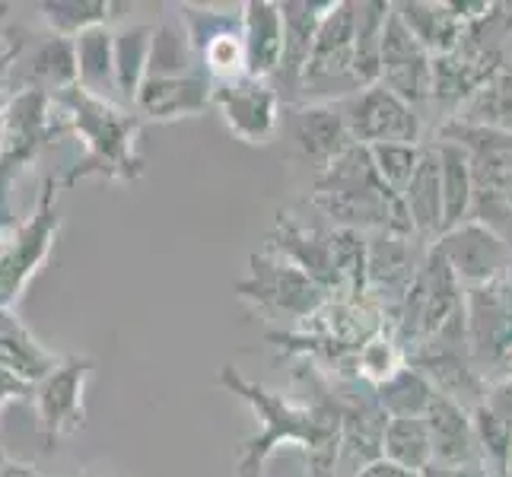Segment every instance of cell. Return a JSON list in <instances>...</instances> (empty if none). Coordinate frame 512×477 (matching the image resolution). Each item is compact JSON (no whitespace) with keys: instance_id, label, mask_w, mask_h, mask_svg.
<instances>
[{"instance_id":"cell-12","label":"cell","mask_w":512,"mask_h":477,"mask_svg":"<svg viewBox=\"0 0 512 477\" xmlns=\"http://www.w3.org/2000/svg\"><path fill=\"white\" fill-rule=\"evenodd\" d=\"M379 83L385 90H392L395 96H401L408 105H414V109L433 102V93H436V58L414 39L408 26L398 20L395 4H392V16H388L385 35H382Z\"/></svg>"},{"instance_id":"cell-37","label":"cell","mask_w":512,"mask_h":477,"mask_svg":"<svg viewBox=\"0 0 512 477\" xmlns=\"http://www.w3.org/2000/svg\"><path fill=\"white\" fill-rule=\"evenodd\" d=\"M420 153H423V144H379V147H369V156H373L376 172L382 175V182L395 194H404V188H408V182L414 179V172L420 166Z\"/></svg>"},{"instance_id":"cell-42","label":"cell","mask_w":512,"mask_h":477,"mask_svg":"<svg viewBox=\"0 0 512 477\" xmlns=\"http://www.w3.org/2000/svg\"><path fill=\"white\" fill-rule=\"evenodd\" d=\"M0 477H42L32 465L23 462H10V458H0Z\"/></svg>"},{"instance_id":"cell-22","label":"cell","mask_w":512,"mask_h":477,"mask_svg":"<svg viewBox=\"0 0 512 477\" xmlns=\"http://www.w3.org/2000/svg\"><path fill=\"white\" fill-rule=\"evenodd\" d=\"M64 357L45 350L32 338V331L13 315V309H0V369H7L16 379L39 385L61 366Z\"/></svg>"},{"instance_id":"cell-1","label":"cell","mask_w":512,"mask_h":477,"mask_svg":"<svg viewBox=\"0 0 512 477\" xmlns=\"http://www.w3.org/2000/svg\"><path fill=\"white\" fill-rule=\"evenodd\" d=\"M312 382L319 388L312 404L290 401L287 395L271 392L268 385H261L255 379H245L236 366L220 369V385L229 395H236L255 411L261 430L258 436L245 439L239 458H236V477H261L268 458L284 446L296 443L306 452L309 462V477H334L338 471V455L344 446V417L341 404L334 398V385L319 373L315 366H309Z\"/></svg>"},{"instance_id":"cell-44","label":"cell","mask_w":512,"mask_h":477,"mask_svg":"<svg viewBox=\"0 0 512 477\" xmlns=\"http://www.w3.org/2000/svg\"><path fill=\"white\" fill-rule=\"evenodd\" d=\"M503 376H512V350H509V360H506V373Z\"/></svg>"},{"instance_id":"cell-7","label":"cell","mask_w":512,"mask_h":477,"mask_svg":"<svg viewBox=\"0 0 512 477\" xmlns=\"http://www.w3.org/2000/svg\"><path fill=\"white\" fill-rule=\"evenodd\" d=\"M338 105V112L347 121V131L353 144L360 147H379V144H420L423 121L414 105H408L382 83L366 86V90L353 93Z\"/></svg>"},{"instance_id":"cell-2","label":"cell","mask_w":512,"mask_h":477,"mask_svg":"<svg viewBox=\"0 0 512 477\" xmlns=\"http://www.w3.org/2000/svg\"><path fill=\"white\" fill-rule=\"evenodd\" d=\"M312 204L338 229L417 236L401 194H395L382 182V175L373 166V156H369V147L360 144H353L344 156H338L328 169L319 172L312 188Z\"/></svg>"},{"instance_id":"cell-4","label":"cell","mask_w":512,"mask_h":477,"mask_svg":"<svg viewBox=\"0 0 512 477\" xmlns=\"http://www.w3.org/2000/svg\"><path fill=\"white\" fill-rule=\"evenodd\" d=\"M353 48H357V4L338 0L325 13V20L315 35V48L303 77V99L306 102H341L353 93H360L353 80Z\"/></svg>"},{"instance_id":"cell-30","label":"cell","mask_w":512,"mask_h":477,"mask_svg":"<svg viewBox=\"0 0 512 477\" xmlns=\"http://www.w3.org/2000/svg\"><path fill=\"white\" fill-rule=\"evenodd\" d=\"M392 16V4L363 0L357 4V48H353V80L360 90L376 86L382 74V35Z\"/></svg>"},{"instance_id":"cell-23","label":"cell","mask_w":512,"mask_h":477,"mask_svg":"<svg viewBox=\"0 0 512 477\" xmlns=\"http://www.w3.org/2000/svg\"><path fill=\"white\" fill-rule=\"evenodd\" d=\"M398 20L408 26L414 39L430 51L433 58H446L458 48L468 23L452 10V4H433V0H408L395 4Z\"/></svg>"},{"instance_id":"cell-17","label":"cell","mask_w":512,"mask_h":477,"mask_svg":"<svg viewBox=\"0 0 512 477\" xmlns=\"http://www.w3.org/2000/svg\"><path fill=\"white\" fill-rule=\"evenodd\" d=\"M328 7L331 4H312V0H284L280 4V13H284V61H280L274 86L284 102L303 99V77Z\"/></svg>"},{"instance_id":"cell-31","label":"cell","mask_w":512,"mask_h":477,"mask_svg":"<svg viewBox=\"0 0 512 477\" xmlns=\"http://www.w3.org/2000/svg\"><path fill=\"white\" fill-rule=\"evenodd\" d=\"M382 458L404 471L423 474L433 465L430 430L423 417H388L382 436Z\"/></svg>"},{"instance_id":"cell-5","label":"cell","mask_w":512,"mask_h":477,"mask_svg":"<svg viewBox=\"0 0 512 477\" xmlns=\"http://www.w3.org/2000/svg\"><path fill=\"white\" fill-rule=\"evenodd\" d=\"M55 198H58V185L48 175L42 182L35 214L26 223L16 226L4 242V252H0V309H13V303L23 296L29 280L45 264L51 245L58 239L61 217H58Z\"/></svg>"},{"instance_id":"cell-45","label":"cell","mask_w":512,"mask_h":477,"mask_svg":"<svg viewBox=\"0 0 512 477\" xmlns=\"http://www.w3.org/2000/svg\"><path fill=\"white\" fill-rule=\"evenodd\" d=\"M4 242H7V236H4V223H0V252H4Z\"/></svg>"},{"instance_id":"cell-41","label":"cell","mask_w":512,"mask_h":477,"mask_svg":"<svg viewBox=\"0 0 512 477\" xmlns=\"http://www.w3.org/2000/svg\"><path fill=\"white\" fill-rule=\"evenodd\" d=\"M420 477H487L484 468H446V465H430Z\"/></svg>"},{"instance_id":"cell-13","label":"cell","mask_w":512,"mask_h":477,"mask_svg":"<svg viewBox=\"0 0 512 477\" xmlns=\"http://www.w3.org/2000/svg\"><path fill=\"white\" fill-rule=\"evenodd\" d=\"M214 109L242 144H271L280 128V93L271 80L242 77L214 86Z\"/></svg>"},{"instance_id":"cell-40","label":"cell","mask_w":512,"mask_h":477,"mask_svg":"<svg viewBox=\"0 0 512 477\" xmlns=\"http://www.w3.org/2000/svg\"><path fill=\"white\" fill-rule=\"evenodd\" d=\"M353 477H420V474L404 471V468H398L392 462H385V458H376V462L357 468V474H353Z\"/></svg>"},{"instance_id":"cell-32","label":"cell","mask_w":512,"mask_h":477,"mask_svg":"<svg viewBox=\"0 0 512 477\" xmlns=\"http://www.w3.org/2000/svg\"><path fill=\"white\" fill-rule=\"evenodd\" d=\"M188 74H204L198 55L191 48L188 29L182 20H163L153 35L147 77H188Z\"/></svg>"},{"instance_id":"cell-39","label":"cell","mask_w":512,"mask_h":477,"mask_svg":"<svg viewBox=\"0 0 512 477\" xmlns=\"http://www.w3.org/2000/svg\"><path fill=\"white\" fill-rule=\"evenodd\" d=\"M32 392H35V385L16 379L13 373H7V369H0V404L10 398H29Z\"/></svg>"},{"instance_id":"cell-14","label":"cell","mask_w":512,"mask_h":477,"mask_svg":"<svg viewBox=\"0 0 512 477\" xmlns=\"http://www.w3.org/2000/svg\"><path fill=\"white\" fill-rule=\"evenodd\" d=\"M436 249L446 255L449 268L462 287H484L512 271V245L478 220H465L436 239Z\"/></svg>"},{"instance_id":"cell-18","label":"cell","mask_w":512,"mask_h":477,"mask_svg":"<svg viewBox=\"0 0 512 477\" xmlns=\"http://www.w3.org/2000/svg\"><path fill=\"white\" fill-rule=\"evenodd\" d=\"M214 105V83L207 74L188 77H147L140 86L134 112L147 121H175L201 115Z\"/></svg>"},{"instance_id":"cell-10","label":"cell","mask_w":512,"mask_h":477,"mask_svg":"<svg viewBox=\"0 0 512 477\" xmlns=\"http://www.w3.org/2000/svg\"><path fill=\"white\" fill-rule=\"evenodd\" d=\"M427 252L430 249H420L417 245V236L376 233L369 239L366 299H373V303L388 315V325H392V318L401 309L404 296H408V290L414 287Z\"/></svg>"},{"instance_id":"cell-25","label":"cell","mask_w":512,"mask_h":477,"mask_svg":"<svg viewBox=\"0 0 512 477\" xmlns=\"http://www.w3.org/2000/svg\"><path fill=\"white\" fill-rule=\"evenodd\" d=\"M439 153V182H443V233L471 220L474 207V166L471 156L455 140H433Z\"/></svg>"},{"instance_id":"cell-33","label":"cell","mask_w":512,"mask_h":477,"mask_svg":"<svg viewBox=\"0 0 512 477\" xmlns=\"http://www.w3.org/2000/svg\"><path fill=\"white\" fill-rule=\"evenodd\" d=\"M433 398V382L411 363L401 366L392 379L376 388V401L388 417H427Z\"/></svg>"},{"instance_id":"cell-35","label":"cell","mask_w":512,"mask_h":477,"mask_svg":"<svg viewBox=\"0 0 512 477\" xmlns=\"http://www.w3.org/2000/svg\"><path fill=\"white\" fill-rule=\"evenodd\" d=\"M471 423H474V439H478L481 468L487 471V477H506L509 462H512L509 427L487 408V404H481L478 411H471Z\"/></svg>"},{"instance_id":"cell-20","label":"cell","mask_w":512,"mask_h":477,"mask_svg":"<svg viewBox=\"0 0 512 477\" xmlns=\"http://www.w3.org/2000/svg\"><path fill=\"white\" fill-rule=\"evenodd\" d=\"M242 39L249 77L274 83L280 61H284V13H280V4L249 0L242 7Z\"/></svg>"},{"instance_id":"cell-24","label":"cell","mask_w":512,"mask_h":477,"mask_svg":"<svg viewBox=\"0 0 512 477\" xmlns=\"http://www.w3.org/2000/svg\"><path fill=\"white\" fill-rule=\"evenodd\" d=\"M417 239L443 236V182H439V153L436 144H423L420 166L401 194Z\"/></svg>"},{"instance_id":"cell-19","label":"cell","mask_w":512,"mask_h":477,"mask_svg":"<svg viewBox=\"0 0 512 477\" xmlns=\"http://www.w3.org/2000/svg\"><path fill=\"white\" fill-rule=\"evenodd\" d=\"M290 131L299 153H303L309 163L328 169L334 159L344 156L353 147V137L347 131V121L338 112V105L328 102H306L296 105L290 115Z\"/></svg>"},{"instance_id":"cell-26","label":"cell","mask_w":512,"mask_h":477,"mask_svg":"<svg viewBox=\"0 0 512 477\" xmlns=\"http://www.w3.org/2000/svg\"><path fill=\"white\" fill-rule=\"evenodd\" d=\"M77 83H80V70H77L74 39L48 35L45 42L32 48L29 64H26V77H23V90H42L48 96H58Z\"/></svg>"},{"instance_id":"cell-21","label":"cell","mask_w":512,"mask_h":477,"mask_svg":"<svg viewBox=\"0 0 512 477\" xmlns=\"http://www.w3.org/2000/svg\"><path fill=\"white\" fill-rule=\"evenodd\" d=\"M427 430L433 446V465L446 468H481L478 439H474V423L465 408L455 401L436 395L427 411Z\"/></svg>"},{"instance_id":"cell-3","label":"cell","mask_w":512,"mask_h":477,"mask_svg":"<svg viewBox=\"0 0 512 477\" xmlns=\"http://www.w3.org/2000/svg\"><path fill=\"white\" fill-rule=\"evenodd\" d=\"M51 102L64 112L67 131L83 137L86 156L64 175V188H74L83 179H121L134 182L144 163L137 156V134H140V115H131L112 99H99L86 93L83 86H70V90L51 96Z\"/></svg>"},{"instance_id":"cell-29","label":"cell","mask_w":512,"mask_h":477,"mask_svg":"<svg viewBox=\"0 0 512 477\" xmlns=\"http://www.w3.org/2000/svg\"><path fill=\"white\" fill-rule=\"evenodd\" d=\"M74 48L80 86L99 99H109V93L115 90V32L109 26H93L77 35Z\"/></svg>"},{"instance_id":"cell-38","label":"cell","mask_w":512,"mask_h":477,"mask_svg":"<svg viewBox=\"0 0 512 477\" xmlns=\"http://www.w3.org/2000/svg\"><path fill=\"white\" fill-rule=\"evenodd\" d=\"M487 408L497 414L509 433H512V376H497V379H490V388H487Z\"/></svg>"},{"instance_id":"cell-43","label":"cell","mask_w":512,"mask_h":477,"mask_svg":"<svg viewBox=\"0 0 512 477\" xmlns=\"http://www.w3.org/2000/svg\"><path fill=\"white\" fill-rule=\"evenodd\" d=\"M0 144H4V109H0Z\"/></svg>"},{"instance_id":"cell-28","label":"cell","mask_w":512,"mask_h":477,"mask_svg":"<svg viewBox=\"0 0 512 477\" xmlns=\"http://www.w3.org/2000/svg\"><path fill=\"white\" fill-rule=\"evenodd\" d=\"M153 35H156L153 23H134L115 32V90L125 105L137 102L140 86L147 80Z\"/></svg>"},{"instance_id":"cell-11","label":"cell","mask_w":512,"mask_h":477,"mask_svg":"<svg viewBox=\"0 0 512 477\" xmlns=\"http://www.w3.org/2000/svg\"><path fill=\"white\" fill-rule=\"evenodd\" d=\"M96 369L93 357H64L61 366L51 376L35 385V411H39V430L48 449H55L61 436L83 430V388L86 379Z\"/></svg>"},{"instance_id":"cell-34","label":"cell","mask_w":512,"mask_h":477,"mask_svg":"<svg viewBox=\"0 0 512 477\" xmlns=\"http://www.w3.org/2000/svg\"><path fill=\"white\" fill-rule=\"evenodd\" d=\"M39 10L51 26V35H61V39H77L80 32L109 26L115 20V4H105V0H45Z\"/></svg>"},{"instance_id":"cell-6","label":"cell","mask_w":512,"mask_h":477,"mask_svg":"<svg viewBox=\"0 0 512 477\" xmlns=\"http://www.w3.org/2000/svg\"><path fill=\"white\" fill-rule=\"evenodd\" d=\"M236 293L261 309L290 315L296 322H309L331 299L309 274L268 249L249 258V277L239 280Z\"/></svg>"},{"instance_id":"cell-46","label":"cell","mask_w":512,"mask_h":477,"mask_svg":"<svg viewBox=\"0 0 512 477\" xmlns=\"http://www.w3.org/2000/svg\"><path fill=\"white\" fill-rule=\"evenodd\" d=\"M506 477H512V462H509V474H506Z\"/></svg>"},{"instance_id":"cell-9","label":"cell","mask_w":512,"mask_h":477,"mask_svg":"<svg viewBox=\"0 0 512 477\" xmlns=\"http://www.w3.org/2000/svg\"><path fill=\"white\" fill-rule=\"evenodd\" d=\"M51 96L42 90H20L4 105V144H0V214H7V188L13 175L42 150L55 134H67V125H51ZM4 223V217H0Z\"/></svg>"},{"instance_id":"cell-8","label":"cell","mask_w":512,"mask_h":477,"mask_svg":"<svg viewBox=\"0 0 512 477\" xmlns=\"http://www.w3.org/2000/svg\"><path fill=\"white\" fill-rule=\"evenodd\" d=\"M468 312V347L471 360L487 373H506L512 350V280L509 274L490 280L484 287L465 290Z\"/></svg>"},{"instance_id":"cell-16","label":"cell","mask_w":512,"mask_h":477,"mask_svg":"<svg viewBox=\"0 0 512 477\" xmlns=\"http://www.w3.org/2000/svg\"><path fill=\"white\" fill-rule=\"evenodd\" d=\"M268 252L296 264V268L309 274L328 296H334V293L344 296V280H341L338 261H334V252H331V229L322 233V229H312L306 223H299L293 214H284V210H280Z\"/></svg>"},{"instance_id":"cell-15","label":"cell","mask_w":512,"mask_h":477,"mask_svg":"<svg viewBox=\"0 0 512 477\" xmlns=\"http://www.w3.org/2000/svg\"><path fill=\"white\" fill-rule=\"evenodd\" d=\"M408 363L417 366L420 373L433 382L436 395L455 401L458 408H465L468 414L478 411L487 401L490 379L481 373L478 363L471 360V350L423 341L414 350H408Z\"/></svg>"},{"instance_id":"cell-27","label":"cell","mask_w":512,"mask_h":477,"mask_svg":"<svg viewBox=\"0 0 512 477\" xmlns=\"http://www.w3.org/2000/svg\"><path fill=\"white\" fill-rule=\"evenodd\" d=\"M455 121L471 128L512 134V61H503L497 67V74L465 99Z\"/></svg>"},{"instance_id":"cell-36","label":"cell","mask_w":512,"mask_h":477,"mask_svg":"<svg viewBox=\"0 0 512 477\" xmlns=\"http://www.w3.org/2000/svg\"><path fill=\"white\" fill-rule=\"evenodd\" d=\"M401 366H408V353L395 341L392 331L376 334V338H369L357 350V379L369 388H379L382 382H388Z\"/></svg>"}]
</instances>
